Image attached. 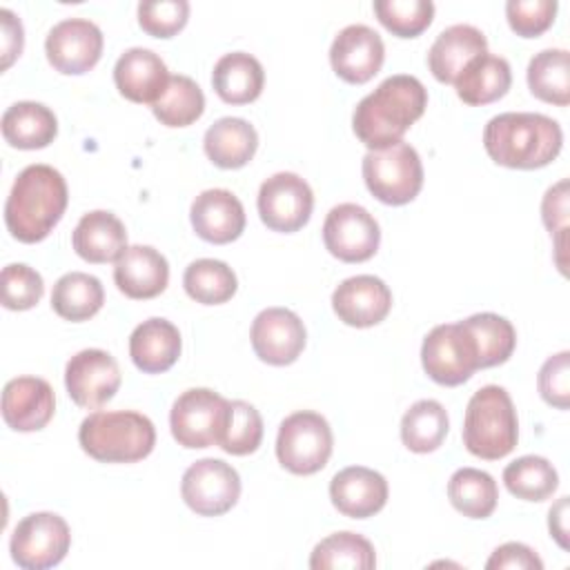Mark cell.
<instances>
[{"instance_id": "1", "label": "cell", "mask_w": 570, "mask_h": 570, "mask_svg": "<svg viewBox=\"0 0 570 570\" xmlns=\"http://www.w3.org/2000/svg\"><path fill=\"white\" fill-rule=\"evenodd\" d=\"M428 91L423 82L407 73L385 78L354 109L352 129L370 149H385L401 142L403 134L423 116Z\"/></svg>"}, {"instance_id": "2", "label": "cell", "mask_w": 570, "mask_h": 570, "mask_svg": "<svg viewBox=\"0 0 570 570\" xmlns=\"http://www.w3.org/2000/svg\"><path fill=\"white\" fill-rule=\"evenodd\" d=\"M69 191L62 174L49 165L24 167L7 196L4 223L20 243H40L60 223Z\"/></svg>"}, {"instance_id": "3", "label": "cell", "mask_w": 570, "mask_h": 570, "mask_svg": "<svg viewBox=\"0 0 570 570\" xmlns=\"http://www.w3.org/2000/svg\"><path fill=\"white\" fill-rule=\"evenodd\" d=\"M483 147L497 165L510 169H539L559 156L563 131L550 116L508 111L488 120L483 129Z\"/></svg>"}, {"instance_id": "4", "label": "cell", "mask_w": 570, "mask_h": 570, "mask_svg": "<svg viewBox=\"0 0 570 570\" xmlns=\"http://www.w3.org/2000/svg\"><path fill=\"white\" fill-rule=\"evenodd\" d=\"M78 443L100 463H136L151 454L156 428L134 410H98L80 423Z\"/></svg>"}, {"instance_id": "5", "label": "cell", "mask_w": 570, "mask_h": 570, "mask_svg": "<svg viewBox=\"0 0 570 570\" xmlns=\"http://www.w3.org/2000/svg\"><path fill=\"white\" fill-rule=\"evenodd\" d=\"M519 441V419L510 394L501 385H483L472 394L463 419V445L470 454L499 461Z\"/></svg>"}, {"instance_id": "6", "label": "cell", "mask_w": 570, "mask_h": 570, "mask_svg": "<svg viewBox=\"0 0 570 570\" xmlns=\"http://www.w3.org/2000/svg\"><path fill=\"white\" fill-rule=\"evenodd\" d=\"M363 180L370 194L385 205H405L423 187V165L410 142L367 151L363 158Z\"/></svg>"}, {"instance_id": "7", "label": "cell", "mask_w": 570, "mask_h": 570, "mask_svg": "<svg viewBox=\"0 0 570 570\" xmlns=\"http://www.w3.org/2000/svg\"><path fill=\"white\" fill-rule=\"evenodd\" d=\"M334 436L325 416L301 410L283 419L276 436L278 463L292 474H314L323 470L332 456Z\"/></svg>"}, {"instance_id": "8", "label": "cell", "mask_w": 570, "mask_h": 570, "mask_svg": "<svg viewBox=\"0 0 570 570\" xmlns=\"http://www.w3.org/2000/svg\"><path fill=\"white\" fill-rule=\"evenodd\" d=\"M229 403L207 387L185 390L169 412L171 436L187 450L220 445L229 419Z\"/></svg>"}, {"instance_id": "9", "label": "cell", "mask_w": 570, "mask_h": 570, "mask_svg": "<svg viewBox=\"0 0 570 570\" xmlns=\"http://www.w3.org/2000/svg\"><path fill=\"white\" fill-rule=\"evenodd\" d=\"M421 363L439 385L454 387L465 383L479 370V354L463 321L432 327L421 345Z\"/></svg>"}, {"instance_id": "10", "label": "cell", "mask_w": 570, "mask_h": 570, "mask_svg": "<svg viewBox=\"0 0 570 570\" xmlns=\"http://www.w3.org/2000/svg\"><path fill=\"white\" fill-rule=\"evenodd\" d=\"M71 546V530L60 514H27L13 530L9 550L22 570H47L58 566Z\"/></svg>"}, {"instance_id": "11", "label": "cell", "mask_w": 570, "mask_h": 570, "mask_svg": "<svg viewBox=\"0 0 570 570\" xmlns=\"http://www.w3.org/2000/svg\"><path fill=\"white\" fill-rule=\"evenodd\" d=\"M180 494L187 508L196 514L220 517L236 505L240 497V476L220 459H200L185 470Z\"/></svg>"}, {"instance_id": "12", "label": "cell", "mask_w": 570, "mask_h": 570, "mask_svg": "<svg viewBox=\"0 0 570 570\" xmlns=\"http://www.w3.org/2000/svg\"><path fill=\"white\" fill-rule=\"evenodd\" d=\"M323 243L334 258L343 263H363L376 254L381 229L365 207L341 203L325 216Z\"/></svg>"}, {"instance_id": "13", "label": "cell", "mask_w": 570, "mask_h": 570, "mask_svg": "<svg viewBox=\"0 0 570 570\" xmlns=\"http://www.w3.org/2000/svg\"><path fill=\"white\" fill-rule=\"evenodd\" d=\"M312 209V187L294 171H278L263 180L258 189V216L272 232H298L307 225Z\"/></svg>"}, {"instance_id": "14", "label": "cell", "mask_w": 570, "mask_h": 570, "mask_svg": "<svg viewBox=\"0 0 570 570\" xmlns=\"http://www.w3.org/2000/svg\"><path fill=\"white\" fill-rule=\"evenodd\" d=\"M102 31L87 18H67L53 24L45 40L49 65L65 76H80L96 67L102 56Z\"/></svg>"}, {"instance_id": "15", "label": "cell", "mask_w": 570, "mask_h": 570, "mask_svg": "<svg viewBox=\"0 0 570 570\" xmlns=\"http://www.w3.org/2000/svg\"><path fill=\"white\" fill-rule=\"evenodd\" d=\"M120 367L105 350H80L67 361L65 385L78 407L96 410L114 399L120 387Z\"/></svg>"}, {"instance_id": "16", "label": "cell", "mask_w": 570, "mask_h": 570, "mask_svg": "<svg viewBox=\"0 0 570 570\" xmlns=\"http://www.w3.org/2000/svg\"><path fill=\"white\" fill-rule=\"evenodd\" d=\"M385 60V45L381 36L367 24H347L341 29L330 47V62L334 73L350 82L363 85L372 80Z\"/></svg>"}, {"instance_id": "17", "label": "cell", "mask_w": 570, "mask_h": 570, "mask_svg": "<svg viewBox=\"0 0 570 570\" xmlns=\"http://www.w3.org/2000/svg\"><path fill=\"white\" fill-rule=\"evenodd\" d=\"M249 338L263 363L289 365L301 356L307 334L298 314L287 307H267L254 318Z\"/></svg>"}, {"instance_id": "18", "label": "cell", "mask_w": 570, "mask_h": 570, "mask_svg": "<svg viewBox=\"0 0 570 570\" xmlns=\"http://www.w3.org/2000/svg\"><path fill=\"white\" fill-rule=\"evenodd\" d=\"M332 307L338 321H343L345 325L372 327L390 314L392 292L379 276H350L334 289Z\"/></svg>"}, {"instance_id": "19", "label": "cell", "mask_w": 570, "mask_h": 570, "mask_svg": "<svg viewBox=\"0 0 570 570\" xmlns=\"http://www.w3.org/2000/svg\"><path fill=\"white\" fill-rule=\"evenodd\" d=\"M332 505L352 519H367L387 503V481L381 472L365 465H350L330 481Z\"/></svg>"}, {"instance_id": "20", "label": "cell", "mask_w": 570, "mask_h": 570, "mask_svg": "<svg viewBox=\"0 0 570 570\" xmlns=\"http://www.w3.org/2000/svg\"><path fill=\"white\" fill-rule=\"evenodd\" d=\"M56 410L51 385L38 376L11 379L2 390V419L16 432L42 430Z\"/></svg>"}, {"instance_id": "21", "label": "cell", "mask_w": 570, "mask_h": 570, "mask_svg": "<svg viewBox=\"0 0 570 570\" xmlns=\"http://www.w3.org/2000/svg\"><path fill=\"white\" fill-rule=\"evenodd\" d=\"M194 232L214 245L236 240L245 229V209L238 196L229 189H205L200 191L189 209Z\"/></svg>"}, {"instance_id": "22", "label": "cell", "mask_w": 570, "mask_h": 570, "mask_svg": "<svg viewBox=\"0 0 570 570\" xmlns=\"http://www.w3.org/2000/svg\"><path fill=\"white\" fill-rule=\"evenodd\" d=\"M167 65L158 53L142 47L127 49L114 67V82L120 96L138 105H154L169 85Z\"/></svg>"}, {"instance_id": "23", "label": "cell", "mask_w": 570, "mask_h": 570, "mask_svg": "<svg viewBox=\"0 0 570 570\" xmlns=\"http://www.w3.org/2000/svg\"><path fill=\"white\" fill-rule=\"evenodd\" d=\"M114 281L125 296L147 301L165 292L169 283V263L149 245H131L116 261Z\"/></svg>"}, {"instance_id": "24", "label": "cell", "mask_w": 570, "mask_h": 570, "mask_svg": "<svg viewBox=\"0 0 570 570\" xmlns=\"http://www.w3.org/2000/svg\"><path fill=\"white\" fill-rule=\"evenodd\" d=\"M488 51V40L472 24H452L443 29L428 51V67L439 82L454 85L470 60Z\"/></svg>"}, {"instance_id": "25", "label": "cell", "mask_w": 570, "mask_h": 570, "mask_svg": "<svg viewBox=\"0 0 570 570\" xmlns=\"http://www.w3.org/2000/svg\"><path fill=\"white\" fill-rule=\"evenodd\" d=\"M180 332L167 318H147L129 336V356L145 374L167 372L180 356Z\"/></svg>"}, {"instance_id": "26", "label": "cell", "mask_w": 570, "mask_h": 570, "mask_svg": "<svg viewBox=\"0 0 570 570\" xmlns=\"http://www.w3.org/2000/svg\"><path fill=\"white\" fill-rule=\"evenodd\" d=\"M71 245L87 263H111L127 249V232L118 216L96 209L78 220L71 234Z\"/></svg>"}, {"instance_id": "27", "label": "cell", "mask_w": 570, "mask_h": 570, "mask_svg": "<svg viewBox=\"0 0 570 570\" xmlns=\"http://www.w3.org/2000/svg\"><path fill=\"white\" fill-rule=\"evenodd\" d=\"M203 147L216 167L240 169L254 158L258 149V134L245 118L225 116L205 131Z\"/></svg>"}, {"instance_id": "28", "label": "cell", "mask_w": 570, "mask_h": 570, "mask_svg": "<svg viewBox=\"0 0 570 570\" xmlns=\"http://www.w3.org/2000/svg\"><path fill=\"white\" fill-rule=\"evenodd\" d=\"M510 85H512L510 62L488 51L470 60L465 69L459 73V78L454 80L456 96L470 107L490 105L503 98Z\"/></svg>"}, {"instance_id": "29", "label": "cell", "mask_w": 570, "mask_h": 570, "mask_svg": "<svg viewBox=\"0 0 570 570\" xmlns=\"http://www.w3.org/2000/svg\"><path fill=\"white\" fill-rule=\"evenodd\" d=\"M212 85L227 105L254 102L265 85L263 65L245 51H232L218 58L212 71Z\"/></svg>"}, {"instance_id": "30", "label": "cell", "mask_w": 570, "mask_h": 570, "mask_svg": "<svg viewBox=\"0 0 570 570\" xmlns=\"http://www.w3.org/2000/svg\"><path fill=\"white\" fill-rule=\"evenodd\" d=\"M56 134V114L42 102L20 100L2 114V136L16 149H42L53 142Z\"/></svg>"}, {"instance_id": "31", "label": "cell", "mask_w": 570, "mask_h": 570, "mask_svg": "<svg viewBox=\"0 0 570 570\" xmlns=\"http://www.w3.org/2000/svg\"><path fill=\"white\" fill-rule=\"evenodd\" d=\"M105 303V289L100 281L85 272H69L60 276L51 292L53 312L71 323L89 321L100 312Z\"/></svg>"}, {"instance_id": "32", "label": "cell", "mask_w": 570, "mask_h": 570, "mask_svg": "<svg viewBox=\"0 0 570 570\" xmlns=\"http://www.w3.org/2000/svg\"><path fill=\"white\" fill-rule=\"evenodd\" d=\"M450 430L445 407L434 399H421L401 419V441L410 452L428 454L441 448Z\"/></svg>"}, {"instance_id": "33", "label": "cell", "mask_w": 570, "mask_h": 570, "mask_svg": "<svg viewBox=\"0 0 570 570\" xmlns=\"http://www.w3.org/2000/svg\"><path fill=\"white\" fill-rule=\"evenodd\" d=\"M448 499L468 519H488L499 501L492 474L476 468H459L448 481Z\"/></svg>"}, {"instance_id": "34", "label": "cell", "mask_w": 570, "mask_h": 570, "mask_svg": "<svg viewBox=\"0 0 570 570\" xmlns=\"http://www.w3.org/2000/svg\"><path fill=\"white\" fill-rule=\"evenodd\" d=\"M528 87L534 98L566 107L570 102V56L566 49H543L528 62Z\"/></svg>"}, {"instance_id": "35", "label": "cell", "mask_w": 570, "mask_h": 570, "mask_svg": "<svg viewBox=\"0 0 570 570\" xmlns=\"http://www.w3.org/2000/svg\"><path fill=\"white\" fill-rule=\"evenodd\" d=\"M463 325L470 330L474 338L476 354H479V370L501 365L512 356L517 345V332L508 318L492 312H481V314L468 316Z\"/></svg>"}, {"instance_id": "36", "label": "cell", "mask_w": 570, "mask_h": 570, "mask_svg": "<svg viewBox=\"0 0 570 570\" xmlns=\"http://www.w3.org/2000/svg\"><path fill=\"white\" fill-rule=\"evenodd\" d=\"M183 287L196 303L220 305L236 294L238 281L227 263L216 258H198L187 265Z\"/></svg>"}, {"instance_id": "37", "label": "cell", "mask_w": 570, "mask_h": 570, "mask_svg": "<svg viewBox=\"0 0 570 570\" xmlns=\"http://www.w3.org/2000/svg\"><path fill=\"white\" fill-rule=\"evenodd\" d=\"M376 566L374 546L356 534V532H334L318 541L309 557L312 570H330V568H356L372 570Z\"/></svg>"}, {"instance_id": "38", "label": "cell", "mask_w": 570, "mask_h": 570, "mask_svg": "<svg viewBox=\"0 0 570 570\" xmlns=\"http://www.w3.org/2000/svg\"><path fill=\"white\" fill-rule=\"evenodd\" d=\"M503 483L517 499L546 501L559 488V474L546 456L525 454L505 465Z\"/></svg>"}, {"instance_id": "39", "label": "cell", "mask_w": 570, "mask_h": 570, "mask_svg": "<svg viewBox=\"0 0 570 570\" xmlns=\"http://www.w3.org/2000/svg\"><path fill=\"white\" fill-rule=\"evenodd\" d=\"M154 116L165 127H187L205 111V94L189 76H171L165 94L151 105Z\"/></svg>"}, {"instance_id": "40", "label": "cell", "mask_w": 570, "mask_h": 570, "mask_svg": "<svg viewBox=\"0 0 570 570\" xmlns=\"http://www.w3.org/2000/svg\"><path fill=\"white\" fill-rule=\"evenodd\" d=\"M374 13L379 22L399 38L421 36L434 18V2L430 0H376Z\"/></svg>"}, {"instance_id": "41", "label": "cell", "mask_w": 570, "mask_h": 570, "mask_svg": "<svg viewBox=\"0 0 570 570\" xmlns=\"http://www.w3.org/2000/svg\"><path fill=\"white\" fill-rule=\"evenodd\" d=\"M263 441V419L258 410L247 401L229 403V419L220 445L227 454L245 456L258 450Z\"/></svg>"}, {"instance_id": "42", "label": "cell", "mask_w": 570, "mask_h": 570, "mask_svg": "<svg viewBox=\"0 0 570 570\" xmlns=\"http://www.w3.org/2000/svg\"><path fill=\"white\" fill-rule=\"evenodd\" d=\"M0 289H2V305L13 312L31 309L45 294L42 276L24 265L11 263L0 274Z\"/></svg>"}, {"instance_id": "43", "label": "cell", "mask_w": 570, "mask_h": 570, "mask_svg": "<svg viewBox=\"0 0 570 570\" xmlns=\"http://www.w3.org/2000/svg\"><path fill=\"white\" fill-rule=\"evenodd\" d=\"M189 20L187 0H156L138 4V24L154 38H171Z\"/></svg>"}, {"instance_id": "44", "label": "cell", "mask_w": 570, "mask_h": 570, "mask_svg": "<svg viewBox=\"0 0 570 570\" xmlns=\"http://www.w3.org/2000/svg\"><path fill=\"white\" fill-rule=\"evenodd\" d=\"M557 9V0H508L505 18L517 36L537 38L552 27Z\"/></svg>"}, {"instance_id": "45", "label": "cell", "mask_w": 570, "mask_h": 570, "mask_svg": "<svg viewBox=\"0 0 570 570\" xmlns=\"http://www.w3.org/2000/svg\"><path fill=\"white\" fill-rule=\"evenodd\" d=\"M537 385H539L541 399L548 405L557 410L570 407V352L568 350L550 356L541 365Z\"/></svg>"}, {"instance_id": "46", "label": "cell", "mask_w": 570, "mask_h": 570, "mask_svg": "<svg viewBox=\"0 0 570 570\" xmlns=\"http://www.w3.org/2000/svg\"><path fill=\"white\" fill-rule=\"evenodd\" d=\"M485 568L488 570H501V568H510V570H541L543 561L525 543L510 541V543L499 546L492 552V557L488 559Z\"/></svg>"}, {"instance_id": "47", "label": "cell", "mask_w": 570, "mask_h": 570, "mask_svg": "<svg viewBox=\"0 0 570 570\" xmlns=\"http://www.w3.org/2000/svg\"><path fill=\"white\" fill-rule=\"evenodd\" d=\"M568 180L563 178L552 185L541 200V218L552 236L568 232Z\"/></svg>"}, {"instance_id": "48", "label": "cell", "mask_w": 570, "mask_h": 570, "mask_svg": "<svg viewBox=\"0 0 570 570\" xmlns=\"http://www.w3.org/2000/svg\"><path fill=\"white\" fill-rule=\"evenodd\" d=\"M0 20H2V69H9L11 62L22 53L24 31H22L20 18L9 9H0Z\"/></svg>"}, {"instance_id": "49", "label": "cell", "mask_w": 570, "mask_h": 570, "mask_svg": "<svg viewBox=\"0 0 570 570\" xmlns=\"http://www.w3.org/2000/svg\"><path fill=\"white\" fill-rule=\"evenodd\" d=\"M550 534L557 539L561 548H568V497H561L548 514Z\"/></svg>"}]
</instances>
